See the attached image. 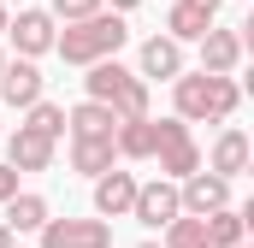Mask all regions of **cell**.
Segmentation results:
<instances>
[{"label":"cell","mask_w":254,"mask_h":248,"mask_svg":"<svg viewBox=\"0 0 254 248\" xmlns=\"http://www.w3.org/2000/svg\"><path fill=\"white\" fill-rule=\"evenodd\" d=\"M125 42H130V30H125L119 12H89V18L65 24L60 36H54V48H60L65 65H95V60H107V54H119Z\"/></svg>","instance_id":"obj_1"},{"label":"cell","mask_w":254,"mask_h":248,"mask_svg":"<svg viewBox=\"0 0 254 248\" xmlns=\"http://www.w3.org/2000/svg\"><path fill=\"white\" fill-rule=\"evenodd\" d=\"M178 83V119H231L243 89L231 83V71H195V77H172Z\"/></svg>","instance_id":"obj_2"},{"label":"cell","mask_w":254,"mask_h":248,"mask_svg":"<svg viewBox=\"0 0 254 248\" xmlns=\"http://www.w3.org/2000/svg\"><path fill=\"white\" fill-rule=\"evenodd\" d=\"M83 83H89V101H107L119 119H148V83H142L136 71H125L113 54L89 65V77H83Z\"/></svg>","instance_id":"obj_3"},{"label":"cell","mask_w":254,"mask_h":248,"mask_svg":"<svg viewBox=\"0 0 254 248\" xmlns=\"http://www.w3.org/2000/svg\"><path fill=\"white\" fill-rule=\"evenodd\" d=\"M154 160L166 178H190L201 166V148L190 142V124L184 119H154Z\"/></svg>","instance_id":"obj_4"},{"label":"cell","mask_w":254,"mask_h":248,"mask_svg":"<svg viewBox=\"0 0 254 248\" xmlns=\"http://www.w3.org/2000/svg\"><path fill=\"white\" fill-rule=\"evenodd\" d=\"M42 248H113L107 219H42Z\"/></svg>","instance_id":"obj_5"},{"label":"cell","mask_w":254,"mask_h":248,"mask_svg":"<svg viewBox=\"0 0 254 248\" xmlns=\"http://www.w3.org/2000/svg\"><path fill=\"white\" fill-rule=\"evenodd\" d=\"M178 213H184V201H178V184H172V178H160V184H136V201H130V219H142V225L166 231V225H172Z\"/></svg>","instance_id":"obj_6"},{"label":"cell","mask_w":254,"mask_h":248,"mask_svg":"<svg viewBox=\"0 0 254 248\" xmlns=\"http://www.w3.org/2000/svg\"><path fill=\"white\" fill-rule=\"evenodd\" d=\"M6 36L18 42V54H24V60H36V54H48V48H54V36H60V30H54V12H36V6H30V12H18V18L6 24Z\"/></svg>","instance_id":"obj_7"},{"label":"cell","mask_w":254,"mask_h":248,"mask_svg":"<svg viewBox=\"0 0 254 248\" xmlns=\"http://www.w3.org/2000/svg\"><path fill=\"white\" fill-rule=\"evenodd\" d=\"M6 166H18V172H48V166H54V136L18 124L12 142H6Z\"/></svg>","instance_id":"obj_8"},{"label":"cell","mask_w":254,"mask_h":248,"mask_svg":"<svg viewBox=\"0 0 254 248\" xmlns=\"http://www.w3.org/2000/svg\"><path fill=\"white\" fill-rule=\"evenodd\" d=\"M178 201H184V213H213V207H225L231 201V178H219V172H201L195 166L184 189H178Z\"/></svg>","instance_id":"obj_9"},{"label":"cell","mask_w":254,"mask_h":248,"mask_svg":"<svg viewBox=\"0 0 254 248\" xmlns=\"http://www.w3.org/2000/svg\"><path fill=\"white\" fill-rule=\"evenodd\" d=\"M0 101L6 107H36L42 101V71L30 60H6L0 65Z\"/></svg>","instance_id":"obj_10"},{"label":"cell","mask_w":254,"mask_h":248,"mask_svg":"<svg viewBox=\"0 0 254 248\" xmlns=\"http://www.w3.org/2000/svg\"><path fill=\"white\" fill-rule=\"evenodd\" d=\"M130 201H136V178L107 166V172L95 178V213H101V219H125V213H130Z\"/></svg>","instance_id":"obj_11"},{"label":"cell","mask_w":254,"mask_h":248,"mask_svg":"<svg viewBox=\"0 0 254 248\" xmlns=\"http://www.w3.org/2000/svg\"><path fill=\"white\" fill-rule=\"evenodd\" d=\"M237 60H243V36L207 24V36H201V71H237Z\"/></svg>","instance_id":"obj_12"},{"label":"cell","mask_w":254,"mask_h":248,"mask_svg":"<svg viewBox=\"0 0 254 248\" xmlns=\"http://www.w3.org/2000/svg\"><path fill=\"white\" fill-rule=\"evenodd\" d=\"M113 154H125V160H154V119H119Z\"/></svg>","instance_id":"obj_13"},{"label":"cell","mask_w":254,"mask_h":248,"mask_svg":"<svg viewBox=\"0 0 254 248\" xmlns=\"http://www.w3.org/2000/svg\"><path fill=\"white\" fill-rule=\"evenodd\" d=\"M178 71H184V42H172V36L142 42V77H178Z\"/></svg>","instance_id":"obj_14"},{"label":"cell","mask_w":254,"mask_h":248,"mask_svg":"<svg viewBox=\"0 0 254 248\" xmlns=\"http://www.w3.org/2000/svg\"><path fill=\"white\" fill-rule=\"evenodd\" d=\"M65 124H71V136H113L119 130V113L107 101H83V107L65 113Z\"/></svg>","instance_id":"obj_15"},{"label":"cell","mask_w":254,"mask_h":248,"mask_svg":"<svg viewBox=\"0 0 254 248\" xmlns=\"http://www.w3.org/2000/svg\"><path fill=\"white\" fill-rule=\"evenodd\" d=\"M243 219H249V213H237L231 201L213 207V213H201V225H207V248H237V243H243Z\"/></svg>","instance_id":"obj_16"},{"label":"cell","mask_w":254,"mask_h":248,"mask_svg":"<svg viewBox=\"0 0 254 248\" xmlns=\"http://www.w3.org/2000/svg\"><path fill=\"white\" fill-rule=\"evenodd\" d=\"M71 166L89 172V178H101L113 166V136H71Z\"/></svg>","instance_id":"obj_17"},{"label":"cell","mask_w":254,"mask_h":248,"mask_svg":"<svg viewBox=\"0 0 254 248\" xmlns=\"http://www.w3.org/2000/svg\"><path fill=\"white\" fill-rule=\"evenodd\" d=\"M213 172H219V178L249 172V136H243V130H225V136L213 142Z\"/></svg>","instance_id":"obj_18"},{"label":"cell","mask_w":254,"mask_h":248,"mask_svg":"<svg viewBox=\"0 0 254 248\" xmlns=\"http://www.w3.org/2000/svg\"><path fill=\"white\" fill-rule=\"evenodd\" d=\"M207 24H213V18H207L201 6H190V0H178V6L166 12V30H172V42H201V36H207Z\"/></svg>","instance_id":"obj_19"},{"label":"cell","mask_w":254,"mask_h":248,"mask_svg":"<svg viewBox=\"0 0 254 248\" xmlns=\"http://www.w3.org/2000/svg\"><path fill=\"white\" fill-rule=\"evenodd\" d=\"M0 207H6V225L12 231H42V219H48V201L42 195H6Z\"/></svg>","instance_id":"obj_20"},{"label":"cell","mask_w":254,"mask_h":248,"mask_svg":"<svg viewBox=\"0 0 254 248\" xmlns=\"http://www.w3.org/2000/svg\"><path fill=\"white\" fill-rule=\"evenodd\" d=\"M166 248H207V225H201V213H178V219L166 225Z\"/></svg>","instance_id":"obj_21"},{"label":"cell","mask_w":254,"mask_h":248,"mask_svg":"<svg viewBox=\"0 0 254 248\" xmlns=\"http://www.w3.org/2000/svg\"><path fill=\"white\" fill-rule=\"evenodd\" d=\"M24 113H30V130H42V136H60L65 130V107H54V101H36Z\"/></svg>","instance_id":"obj_22"},{"label":"cell","mask_w":254,"mask_h":248,"mask_svg":"<svg viewBox=\"0 0 254 248\" xmlns=\"http://www.w3.org/2000/svg\"><path fill=\"white\" fill-rule=\"evenodd\" d=\"M89 12H101V0H54V18H65V24H77Z\"/></svg>","instance_id":"obj_23"},{"label":"cell","mask_w":254,"mask_h":248,"mask_svg":"<svg viewBox=\"0 0 254 248\" xmlns=\"http://www.w3.org/2000/svg\"><path fill=\"white\" fill-rule=\"evenodd\" d=\"M18 195V166H0V201Z\"/></svg>","instance_id":"obj_24"},{"label":"cell","mask_w":254,"mask_h":248,"mask_svg":"<svg viewBox=\"0 0 254 248\" xmlns=\"http://www.w3.org/2000/svg\"><path fill=\"white\" fill-rule=\"evenodd\" d=\"M190 6H201V12H207V18H213V12H219V0H190Z\"/></svg>","instance_id":"obj_25"},{"label":"cell","mask_w":254,"mask_h":248,"mask_svg":"<svg viewBox=\"0 0 254 248\" xmlns=\"http://www.w3.org/2000/svg\"><path fill=\"white\" fill-rule=\"evenodd\" d=\"M0 248H12V225L6 219H0Z\"/></svg>","instance_id":"obj_26"},{"label":"cell","mask_w":254,"mask_h":248,"mask_svg":"<svg viewBox=\"0 0 254 248\" xmlns=\"http://www.w3.org/2000/svg\"><path fill=\"white\" fill-rule=\"evenodd\" d=\"M130 6H142V0H113V12H130Z\"/></svg>","instance_id":"obj_27"},{"label":"cell","mask_w":254,"mask_h":248,"mask_svg":"<svg viewBox=\"0 0 254 248\" xmlns=\"http://www.w3.org/2000/svg\"><path fill=\"white\" fill-rule=\"evenodd\" d=\"M0 30H6V6H0Z\"/></svg>","instance_id":"obj_28"},{"label":"cell","mask_w":254,"mask_h":248,"mask_svg":"<svg viewBox=\"0 0 254 248\" xmlns=\"http://www.w3.org/2000/svg\"><path fill=\"white\" fill-rule=\"evenodd\" d=\"M142 248H160V243H142Z\"/></svg>","instance_id":"obj_29"},{"label":"cell","mask_w":254,"mask_h":248,"mask_svg":"<svg viewBox=\"0 0 254 248\" xmlns=\"http://www.w3.org/2000/svg\"><path fill=\"white\" fill-rule=\"evenodd\" d=\"M0 6H12V0H0Z\"/></svg>","instance_id":"obj_30"},{"label":"cell","mask_w":254,"mask_h":248,"mask_svg":"<svg viewBox=\"0 0 254 248\" xmlns=\"http://www.w3.org/2000/svg\"><path fill=\"white\" fill-rule=\"evenodd\" d=\"M0 65H6V54H0Z\"/></svg>","instance_id":"obj_31"},{"label":"cell","mask_w":254,"mask_h":248,"mask_svg":"<svg viewBox=\"0 0 254 248\" xmlns=\"http://www.w3.org/2000/svg\"><path fill=\"white\" fill-rule=\"evenodd\" d=\"M237 248H243V243H237Z\"/></svg>","instance_id":"obj_32"}]
</instances>
